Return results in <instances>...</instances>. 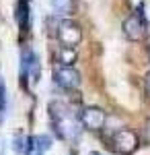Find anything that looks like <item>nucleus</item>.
<instances>
[{"instance_id": "1", "label": "nucleus", "mask_w": 150, "mask_h": 155, "mask_svg": "<svg viewBox=\"0 0 150 155\" xmlns=\"http://www.w3.org/2000/svg\"><path fill=\"white\" fill-rule=\"evenodd\" d=\"M47 118H49V126L54 134L62 139V141H68V139H74L78 134V128H76V122L70 116V110L64 101H52L47 106Z\"/></svg>"}, {"instance_id": "2", "label": "nucleus", "mask_w": 150, "mask_h": 155, "mask_svg": "<svg viewBox=\"0 0 150 155\" xmlns=\"http://www.w3.org/2000/svg\"><path fill=\"white\" fill-rule=\"evenodd\" d=\"M109 147L117 155H134L140 149V137L138 132L132 130V128H119L111 134Z\"/></svg>"}, {"instance_id": "3", "label": "nucleus", "mask_w": 150, "mask_h": 155, "mask_svg": "<svg viewBox=\"0 0 150 155\" xmlns=\"http://www.w3.org/2000/svg\"><path fill=\"white\" fill-rule=\"evenodd\" d=\"M121 29H123V35L130 41H144L146 39V35H148V23H146V17L142 12V4L136 8V12H132L130 17H126Z\"/></svg>"}, {"instance_id": "4", "label": "nucleus", "mask_w": 150, "mask_h": 155, "mask_svg": "<svg viewBox=\"0 0 150 155\" xmlns=\"http://www.w3.org/2000/svg\"><path fill=\"white\" fill-rule=\"evenodd\" d=\"M41 79V62L39 56L33 50H25L21 56V85L23 89H27V81H31L33 85L39 83Z\"/></svg>"}, {"instance_id": "5", "label": "nucleus", "mask_w": 150, "mask_h": 155, "mask_svg": "<svg viewBox=\"0 0 150 155\" xmlns=\"http://www.w3.org/2000/svg\"><path fill=\"white\" fill-rule=\"evenodd\" d=\"M56 37L60 39L62 48H74L76 50V46H80V41H82V29L76 21L64 19L56 27Z\"/></svg>"}, {"instance_id": "6", "label": "nucleus", "mask_w": 150, "mask_h": 155, "mask_svg": "<svg viewBox=\"0 0 150 155\" xmlns=\"http://www.w3.org/2000/svg\"><path fill=\"white\" fill-rule=\"evenodd\" d=\"M78 122L86 130L91 132H99L105 128V122H107V114H105L103 107L99 106H86L78 112Z\"/></svg>"}, {"instance_id": "7", "label": "nucleus", "mask_w": 150, "mask_h": 155, "mask_svg": "<svg viewBox=\"0 0 150 155\" xmlns=\"http://www.w3.org/2000/svg\"><path fill=\"white\" fill-rule=\"evenodd\" d=\"M54 81L58 85L60 89L64 91H76L80 87V72L72 66H60L58 71L54 72Z\"/></svg>"}, {"instance_id": "8", "label": "nucleus", "mask_w": 150, "mask_h": 155, "mask_svg": "<svg viewBox=\"0 0 150 155\" xmlns=\"http://www.w3.org/2000/svg\"><path fill=\"white\" fill-rule=\"evenodd\" d=\"M14 19H17V23H19L21 33H27V29H29V0H19V2H17Z\"/></svg>"}, {"instance_id": "9", "label": "nucleus", "mask_w": 150, "mask_h": 155, "mask_svg": "<svg viewBox=\"0 0 150 155\" xmlns=\"http://www.w3.org/2000/svg\"><path fill=\"white\" fill-rule=\"evenodd\" d=\"M49 6L56 15H64V17H70L76 11V0H49Z\"/></svg>"}, {"instance_id": "10", "label": "nucleus", "mask_w": 150, "mask_h": 155, "mask_svg": "<svg viewBox=\"0 0 150 155\" xmlns=\"http://www.w3.org/2000/svg\"><path fill=\"white\" fill-rule=\"evenodd\" d=\"M76 50L74 48H60L58 52V62L62 64V66H72L74 62H76Z\"/></svg>"}, {"instance_id": "11", "label": "nucleus", "mask_w": 150, "mask_h": 155, "mask_svg": "<svg viewBox=\"0 0 150 155\" xmlns=\"http://www.w3.org/2000/svg\"><path fill=\"white\" fill-rule=\"evenodd\" d=\"M4 114H6V85L0 74V122L4 120Z\"/></svg>"}, {"instance_id": "12", "label": "nucleus", "mask_w": 150, "mask_h": 155, "mask_svg": "<svg viewBox=\"0 0 150 155\" xmlns=\"http://www.w3.org/2000/svg\"><path fill=\"white\" fill-rule=\"evenodd\" d=\"M25 149H27V141L23 139V134H21V132L14 134V137H12V151H14V153H25Z\"/></svg>"}, {"instance_id": "13", "label": "nucleus", "mask_w": 150, "mask_h": 155, "mask_svg": "<svg viewBox=\"0 0 150 155\" xmlns=\"http://www.w3.org/2000/svg\"><path fill=\"white\" fill-rule=\"evenodd\" d=\"M144 87H146V93L150 95V71L146 72V77H144Z\"/></svg>"}, {"instance_id": "14", "label": "nucleus", "mask_w": 150, "mask_h": 155, "mask_svg": "<svg viewBox=\"0 0 150 155\" xmlns=\"http://www.w3.org/2000/svg\"><path fill=\"white\" fill-rule=\"evenodd\" d=\"M89 155H103V153H99V151H91Z\"/></svg>"}]
</instances>
